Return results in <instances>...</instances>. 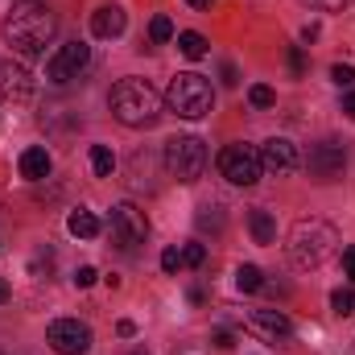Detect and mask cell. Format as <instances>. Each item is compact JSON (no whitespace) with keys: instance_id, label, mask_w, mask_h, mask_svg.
Returning <instances> with one entry per match:
<instances>
[{"instance_id":"1","label":"cell","mask_w":355,"mask_h":355,"mask_svg":"<svg viewBox=\"0 0 355 355\" xmlns=\"http://www.w3.org/2000/svg\"><path fill=\"white\" fill-rule=\"evenodd\" d=\"M58 37V17L46 8V4H37V0H21L17 8H12V17L4 21V42L17 50V54H25V58H37V54H46V46Z\"/></svg>"},{"instance_id":"2","label":"cell","mask_w":355,"mask_h":355,"mask_svg":"<svg viewBox=\"0 0 355 355\" xmlns=\"http://www.w3.org/2000/svg\"><path fill=\"white\" fill-rule=\"evenodd\" d=\"M289 261L297 268H322L327 261H335V252H339V232H335V223H327V219H297L293 223V232H289Z\"/></svg>"},{"instance_id":"3","label":"cell","mask_w":355,"mask_h":355,"mask_svg":"<svg viewBox=\"0 0 355 355\" xmlns=\"http://www.w3.org/2000/svg\"><path fill=\"white\" fill-rule=\"evenodd\" d=\"M107 107L124 128H153L162 120V95L145 79H120L107 91Z\"/></svg>"},{"instance_id":"4","label":"cell","mask_w":355,"mask_h":355,"mask_svg":"<svg viewBox=\"0 0 355 355\" xmlns=\"http://www.w3.org/2000/svg\"><path fill=\"white\" fill-rule=\"evenodd\" d=\"M166 103H170V112L182 116V120H202V116H211V107H215V91H211V83H207L202 75L182 71V75L170 79Z\"/></svg>"},{"instance_id":"5","label":"cell","mask_w":355,"mask_h":355,"mask_svg":"<svg viewBox=\"0 0 355 355\" xmlns=\"http://www.w3.org/2000/svg\"><path fill=\"white\" fill-rule=\"evenodd\" d=\"M162 166L174 182H198L207 170V145L198 137H174V141H166Z\"/></svg>"},{"instance_id":"6","label":"cell","mask_w":355,"mask_h":355,"mask_svg":"<svg viewBox=\"0 0 355 355\" xmlns=\"http://www.w3.org/2000/svg\"><path fill=\"white\" fill-rule=\"evenodd\" d=\"M149 236V219L137 202H116L112 207V244L120 252H137Z\"/></svg>"},{"instance_id":"7","label":"cell","mask_w":355,"mask_h":355,"mask_svg":"<svg viewBox=\"0 0 355 355\" xmlns=\"http://www.w3.org/2000/svg\"><path fill=\"white\" fill-rule=\"evenodd\" d=\"M219 174L227 178L232 186H257L261 174H265V166H261V149H252V145H227L223 153H219Z\"/></svg>"},{"instance_id":"8","label":"cell","mask_w":355,"mask_h":355,"mask_svg":"<svg viewBox=\"0 0 355 355\" xmlns=\"http://www.w3.org/2000/svg\"><path fill=\"white\" fill-rule=\"evenodd\" d=\"M87 67H91V46L87 42H67V46H58L54 58L46 62V79L62 87V83H75Z\"/></svg>"},{"instance_id":"9","label":"cell","mask_w":355,"mask_h":355,"mask_svg":"<svg viewBox=\"0 0 355 355\" xmlns=\"http://www.w3.org/2000/svg\"><path fill=\"white\" fill-rule=\"evenodd\" d=\"M347 170V149L339 145V141H318V145H310V153H306V174L314 178V182H339Z\"/></svg>"},{"instance_id":"10","label":"cell","mask_w":355,"mask_h":355,"mask_svg":"<svg viewBox=\"0 0 355 355\" xmlns=\"http://www.w3.org/2000/svg\"><path fill=\"white\" fill-rule=\"evenodd\" d=\"M244 331L257 335V339L268 343V347H277V352L293 343V322H289L281 310H252V314L244 318Z\"/></svg>"},{"instance_id":"11","label":"cell","mask_w":355,"mask_h":355,"mask_svg":"<svg viewBox=\"0 0 355 355\" xmlns=\"http://www.w3.org/2000/svg\"><path fill=\"white\" fill-rule=\"evenodd\" d=\"M46 343L58 355H87L91 352V327L79 318H54L46 327Z\"/></svg>"},{"instance_id":"12","label":"cell","mask_w":355,"mask_h":355,"mask_svg":"<svg viewBox=\"0 0 355 355\" xmlns=\"http://www.w3.org/2000/svg\"><path fill=\"white\" fill-rule=\"evenodd\" d=\"M297 162H302V157H297V145H293V141H285V137H272V141H265V145H261V166H265L268 174H293V170H297Z\"/></svg>"},{"instance_id":"13","label":"cell","mask_w":355,"mask_h":355,"mask_svg":"<svg viewBox=\"0 0 355 355\" xmlns=\"http://www.w3.org/2000/svg\"><path fill=\"white\" fill-rule=\"evenodd\" d=\"M29 95H33V75H29L21 62L0 58V99L21 103V99H29Z\"/></svg>"},{"instance_id":"14","label":"cell","mask_w":355,"mask_h":355,"mask_svg":"<svg viewBox=\"0 0 355 355\" xmlns=\"http://www.w3.org/2000/svg\"><path fill=\"white\" fill-rule=\"evenodd\" d=\"M124 25H128V17H124V8L120 4H103V8H95L91 12V33L95 37H120L124 33Z\"/></svg>"},{"instance_id":"15","label":"cell","mask_w":355,"mask_h":355,"mask_svg":"<svg viewBox=\"0 0 355 355\" xmlns=\"http://www.w3.org/2000/svg\"><path fill=\"white\" fill-rule=\"evenodd\" d=\"M50 153L42 149V145H33V149H25L21 153V178H29V182H42V178H50Z\"/></svg>"},{"instance_id":"16","label":"cell","mask_w":355,"mask_h":355,"mask_svg":"<svg viewBox=\"0 0 355 355\" xmlns=\"http://www.w3.org/2000/svg\"><path fill=\"white\" fill-rule=\"evenodd\" d=\"M248 227H252V240H257V244H272V240H277V219L268 215L265 207L248 211Z\"/></svg>"},{"instance_id":"17","label":"cell","mask_w":355,"mask_h":355,"mask_svg":"<svg viewBox=\"0 0 355 355\" xmlns=\"http://www.w3.org/2000/svg\"><path fill=\"white\" fill-rule=\"evenodd\" d=\"M67 232H71V236H79V240H95V236H99V219H95L91 211L79 207V211L67 219Z\"/></svg>"},{"instance_id":"18","label":"cell","mask_w":355,"mask_h":355,"mask_svg":"<svg viewBox=\"0 0 355 355\" xmlns=\"http://www.w3.org/2000/svg\"><path fill=\"white\" fill-rule=\"evenodd\" d=\"M236 289L240 293H257V289H265V272L257 265H240L236 268Z\"/></svg>"},{"instance_id":"19","label":"cell","mask_w":355,"mask_h":355,"mask_svg":"<svg viewBox=\"0 0 355 355\" xmlns=\"http://www.w3.org/2000/svg\"><path fill=\"white\" fill-rule=\"evenodd\" d=\"M178 50H182V54H186L190 62H198V58H207V37H202V33H190V29H186V33H178Z\"/></svg>"},{"instance_id":"20","label":"cell","mask_w":355,"mask_h":355,"mask_svg":"<svg viewBox=\"0 0 355 355\" xmlns=\"http://www.w3.org/2000/svg\"><path fill=\"white\" fill-rule=\"evenodd\" d=\"M91 170L99 178H112V170H116V153L107 149V145H95L91 149Z\"/></svg>"},{"instance_id":"21","label":"cell","mask_w":355,"mask_h":355,"mask_svg":"<svg viewBox=\"0 0 355 355\" xmlns=\"http://www.w3.org/2000/svg\"><path fill=\"white\" fill-rule=\"evenodd\" d=\"M198 227H202V232H207V227L223 232V207H219V202H202V207H198Z\"/></svg>"},{"instance_id":"22","label":"cell","mask_w":355,"mask_h":355,"mask_svg":"<svg viewBox=\"0 0 355 355\" xmlns=\"http://www.w3.org/2000/svg\"><path fill=\"white\" fill-rule=\"evenodd\" d=\"M331 310L335 314H355V285H343L331 293Z\"/></svg>"},{"instance_id":"23","label":"cell","mask_w":355,"mask_h":355,"mask_svg":"<svg viewBox=\"0 0 355 355\" xmlns=\"http://www.w3.org/2000/svg\"><path fill=\"white\" fill-rule=\"evenodd\" d=\"M149 170H153V157H149V153H137V157H132V186H137V190H141V186H153V182H149Z\"/></svg>"},{"instance_id":"24","label":"cell","mask_w":355,"mask_h":355,"mask_svg":"<svg viewBox=\"0 0 355 355\" xmlns=\"http://www.w3.org/2000/svg\"><path fill=\"white\" fill-rule=\"evenodd\" d=\"M149 37H153V42H170V37H174V21H170L166 12H157V17L149 21Z\"/></svg>"},{"instance_id":"25","label":"cell","mask_w":355,"mask_h":355,"mask_svg":"<svg viewBox=\"0 0 355 355\" xmlns=\"http://www.w3.org/2000/svg\"><path fill=\"white\" fill-rule=\"evenodd\" d=\"M248 103L252 107H272L277 103V91L265 87V83H257V87H248Z\"/></svg>"},{"instance_id":"26","label":"cell","mask_w":355,"mask_h":355,"mask_svg":"<svg viewBox=\"0 0 355 355\" xmlns=\"http://www.w3.org/2000/svg\"><path fill=\"white\" fill-rule=\"evenodd\" d=\"M207 261V248L202 244H182V268H198Z\"/></svg>"},{"instance_id":"27","label":"cell","mask_w":355,"mask_h":355,"mask_svg":"<svg viewBox=\"0 0 355 355\" xmlns=\"http://www.w3.org/2000/svg\"><path fill=\"white\" fill-rule=\"evenodd\" d=\"M331 79H335L339 87H352V83H355V67H347V62H335V67H331Z\"/></svg>"},{"instance_id":"28","label":"cell","mask_w":355,"mask_h":355,"mask_svg":"<svg viewBox=\"0 0 355 355\" xmlns=\"http://www.w3.org/2000/svg\"><path fill=\"white\" fill-rule=\"evenodd\" d=\"M162 268H166V272H178V268H182V248H166V252H162Z\"/></svg>"},{"instance_id":"29","label":"cell","mask_w":355,"mask_h":355,"mask_svg":"<svg viewBox=\"0 0 355 355\" xmlns=\"http://www.w3.org/2000/svg\"><path fill=\"white\" fill-rule=\"evenodd\" d=\"M310 4H314V8H322V12H343L352 0H310Z\"/></svg>"},{"instance_id":"30","label":"cell","mask_w":355,"mask_h":355,"mask_svg":"<svg viewBox=\"0 0 355 355\" xmlns=\"http://www.w3.org/2000/svg\"><path fill=\"white\" fill-rule=\"evenodd\" d=\"M95 277H99V272H95L91 265H83L79 272H75V285H79V289H87V285H95Z\"/></svg>"},{"instance_id":"31","label":"cell","mask_w":355,"mask_h":355,"mask_svg":"<svg viewBox=\"0 0 355 355\" xmlns=\"http://www.w3.org/2000/svg\"><path fill=\"white\" fill-rule=\"evenodd\" d=\"M343 272H347V285H355V248H343Z\"/></svg>"},{"instance_id":"32","label":"cell","mask_w":355,"mask_h":355,"mask_svg":"<svg viewBox=\"0 0 355 355\" xmlns=\"http://www.w3.org/2000/svg\"><path fill=\"white\" fill-rule=\"evenodd\" d=\"M215 347H219V352L236 347V335H232V331H219V335H215Z\"/></svg>"},{"instance_id":"33","label":"cell","mask_w":355,"mask_h":355,"mask_svg":"<svg viewBox=\"0 0 355 355\" xmlns=\"http://www.w3.org/2000/svg\"><path fill=\"white\" fill-rule=\"evenodd\" d=\"M289 67H293V75H302V71H306V58H302V50H293V54H289Z\"/></svg>"},{"instance_id":"34","label":"cell","mask_w":355,"mask_h":355,"mask_svg":"<svg viewBox=\"0 0 355 355\" xmlns=\"http://www.w3.org/2000/svg\"><path fill=\"white\" fill-rule=\"evenodd\" d=\"M343 112H347V120H355V87L343 95Z\"/></svg>"},{"instance_id":"35","label":"cell","mask_w":355,"mask_h":355,"mask_svg":"<svg viewBox=\"0 0 355 355\" xmlns=\"http://www.w3.org/2000/svg\"><path fill=\"white\" fill-rule=\"evenodd\" d=\"M223 83H227V87H236V83H240V79H236V67H232V62L223 67Z\"/></svg>"},{"instance_id":"36","label":"cell","mask_w":355,"mask_h":355,"mask_svg":"<svg viewBox=\"0 0 355 355\" xmlns=\"http://www.w3.org/2000/svg\"><path fill=\"white\" fill-rule=\"evenodd\" d=\"M4 302H8V281L0 277V306H4Z\"/></svg>"},{"instance_id":"37","label":"cell","mask_w":355,"mask_h":355,"mask_svg":"<svg viewBox=\"0 0 355 355\" xmlns=\"http://www.w3.org/2000/svg\"><path fill=\"white\" fill-rule=\"evenodd\" d=\"M186 4H190V8H207L211 0H186Z\"/></svg>"},{"instance_id":"38","label":"cell","mask_w":355,"mask_h":355,"mask_svg":"<svg viewBox=\"0 0 355 355\" xmlns=\"http://www.w3.org/2000/svg\"><path fill=\"white\" fill-rule=\"evenodd\" d=\"M128 355H149V352H128Z\"/></svg>"}]
</instances>
